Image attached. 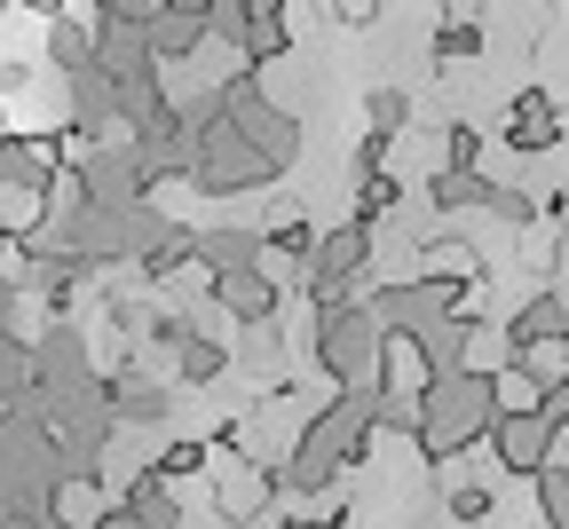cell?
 I'll list each match as a JSON object with an SVG mask.
<instances>
[{"label":"cell","instance_id":"obj_1","mask_svg":"<svg viewBox=\"0 0 569 529\" xmlns=\"http://www.w3.org/2000/svg\"><path fill=\"white\" fill-rule=\"evenodd\" d=\"M309 356L332 371L340 396H380L388 388V325L372 317V300H332V309H317Z\"/></svg>","mask_w":569,"mask_h":529},{"label":"cell","instance_id":"obj_2","mask_svg":"<svg viewBox=\"0 0 569 529\" xmlns=\"http://www.w3.org/2000/svg\"><path fill=\"white\" fill-rule=\"evenodd\" d=\"M498 427V388L482 380V371H459V380H436L419 396V450L436 467H451L459 450H475L482 435Z\"/></svg>","mask_w":569,"mask_h":529},{"label":"cell","instance_id":"obj_3","mask_svg":"<svg viewBox=\"0 0 569 529\" xmlns=\"http://www.w3.org/2000/svg\"><path fill=\"white\" fill-rule=\"evenodd\" d=\"M190 127H198V159H190V182L198 190H213V198H230V190H261L277 167L261 159V150L230 127V111H222V88H213L198 111H190Z\"/></svg>","mask_w":569,"mask_h":529},{"label":"cell","instance_id":"obj_4","mask_svg":"<svg viewBox=\"0 0 569 529\" xmlns=\"http://www.w3.org/2000/svg\"><path fill=\"white\" fill-rule=\"evenodd\" d=\"M459 309H467V285H459V277H396V285L372 292V317H380L388 332H436V325H451Z\"/></svg>","mask_w":569,"mask_h":529},{"label":"cell","instance_id":"obj_5","mask_svg":"<svg viewBox=\"0 0 569 529\" xmlns=\"http://www.w3.org/2000/svg\"><path fill=\"white\" fill-rule=\"evenodd\" d=\"M222 111H230V127L261 150V159L284 174V167H293V142H301V127H293V111H277L261 88H253V71H246V80H222Z\"/></svg>","mask_w":569,"mask_h":529},{"label":"cell","instance_id":"obj_6","mask_svg":"<svg viewBox=\"0 0 569 529\" xmlns=\"http://www.w3.org/2000/svg\"><path fill=\"white\" fill-rule=\"evenodd\" d=\"M213 32H222L246 63H277L293 48V24H284L277 0H222V9H213Z\"/></svg>","mask_w":569,"mask_h":529},{"label":"cell","instance_id":"obj_7","mask_svg":"<svg viewBox=\"0 0 569 529\" xmlns=\"http://www.w3.org/2000/svg\"><path fill=\"white\" fill-rule=\"evenodd\" d=\"M372 261V230L365 221H340V230H325L317 261H309V292H317V309H332V300H348V285L365 277Z\"/></svg>","mask_w":569,"mask_h":529},{"label":"cell","instance_id":"obj_8","mask_svg":"<svg viewBox=\"0 0 569 529\" xmlns=\"http://www.w3.org/2000/svg\"><path fill=\"white\" fill-rule=\"evenodd\" d=\"M490 450H498V475H546L553 467V419L546 411H522V419H498L490 427Z\"/></svg>","mask_w":569,"mask_h":529},{"label":"cell","instance_id":"obj_9","mask_svg":"<svg viewBox=\"0 0 569 529\" xmlns=\"http://www.w3.org/2000/svg\"><path fill=\"white\" fill-rule=\"evenodd\" d=\"M507 150H522V159L561 150V103L546 88H515V103H507Z\"/></svg>","mask_w":569,"mask_h":529},{"label":"cell","instance_id":"obj_10","mask_svg":"<svg viewBox=\"0 0 569 529\" xmlns=\"http://www.w3.org/2000/svg\"><path fill=\"white\" fill-rule=\"evenodd\" d=\"M213 498H222V513L230 521H246V513H261L269 498H277V467H253V459H238V450H213Z\"/></svg>","mask_w":569,"mask_h":529},{"label":"cell","instance_id":"obj_11","mask_svg":"<svg viewBox=\"0 0 569 529\" xmlns=\"http://www.w3.org/2000/svg\"><path fill=\"white\" fill-rule=\"evenodd\" d=\"M206 32H213V0H159V9H151V56L159 63L190 56Z\"/></svg>","mask_w":569,"mask_h":529},{"label":"cell","instance_id":"obj_12","mask_svg":"<svg viewBox=\"0 0 569 529\" xmlns=\"http://www.w3.org/2000/svg\"><path fill=\"white\" fill-rule=\"evenodd\" d=\"M561 340H569V300H561V292L522 300V309H515V325H507L515 363H522V356H546V348H561Z\"/></svg>","mask_w":569,"mask_h":529},{"label":"cell","instance_id":"obj_13","mask_svg":"<svg viewBox=\"0 0 569 529\" xmlns=\"http://www.w3.org/2000/svg\"><path fill=\"white\" fill-rule=\"evenodd\" d=\"M277 292H284V285H277L269 269H230V277H213V309L261 332V325L277 317Z\"/></svg>","mask_w":569,"mask_h":529},{"label":"cell","instance_id":"obj_14","mask_svg":"<svg viewBox=\"0 0 569 529\" xmlns=\"http://www.w3.org/2000/svg\"><path fill=\"white\" fill-rule=\"evenodd\" d=\"M167 403H174V396H167L159 380H142L134 363H119L111 380H103V411H111L119 427H159V419H167Z\"/></svg>","mask_w":569,"mask_h":529},{"label":"cell","instance_id":"obj_15","mask_svg":"<svg viewBox=\"0 0 569 529\" xmlns=\"http://www.w3.org/2000/svg\"><path fill=\"white\" fill-rule=\"evenodd\" d=\"M119 506L142 521V529H182V506H174V482H159L151 467H142V475H127L119 482Z\"/></svg>","mask_w":569,"mask_h":529},{"label":"cell","instance_id":"obj_16","mask_svg":"<svg viewBox=\"0 0 569 529\" xmlns=\"http://www.w3.org/2000/svg\"><path fill=\"white\" fill-rule=\"evenodd\" d=\"M206 459H213V442H167V450H159V459H151V475H159V482H174V490H182V482H190V475H213V467H206Z\"/></svg>","mask_w":569,"mask_h":529},{"label":"cell","instance_id":"obj_17","mask_svg":"<svg viewBox=\"0 0 569 529\" xmlns=\"http://www.w3.org/2000/svg\"><path fill=\"white\" fill-rule=\"evenodd\" d=\"M174 371H182V380H190V388H206V380H222V371H230V348L198 332V340H190V348L174 356Z\"/></svg>","mask_w":569,"mask_h":529},{"label":"cell","instance_id":"obj_18","mask_svg":"<svg viewBox=\"0 0 569 529\" xmlns=\"http://www.w3.org/2000/svg\"><path fill=\"white\" fill-rule=\"evenodd\" d=\"M427 190H436V213H451V206H490L498 182H482V174H436Z\"/></svg>","mask_w":569,"mask_h":529},{"label":"cell","instance_id":"obj_19","mask_svg":"<svg viewBox=\"0 0 569 529\" xmlns=\"http://www.w3.org/2000/svg\"><path fill=\"white\" fill-rule=\"evenodd\" d=\"M475 48H482V24H475V17H467V9H459V17H443V24H436V56H443V63H467V56H475Z\"/></svg>","mask_w":569,"mask_h":529},{"label":"cell","instance_id":"obj_20","mask_svg":"<svg viewBox=\"0 0 569 529\" xmlns=\"http://www.w3.org/2000/svg\"><path fill=\"white\" fill-rule=\"evenodd\" d=\"M403 119H411V96H403V88H372V96H365V127H372V134H388V142H396V127H403Z\"/></svg>","mask_w":569,"mask_h":529},{"label":"cell","instance_id":"obj_21","mask_svg":"<svg viewBox=\"0 0 569 529\" xmlns=\"http://www.w3.org/2000/svg\"><path fill=\"white\" fill-rule=\"evenodd\" d=\"M427 269H451L459 285H475V277H482V253L459 246V238H436V246H427Z\"/></svg>","mask_w":569,"mask_h":529},{"label":"cell","instance_id":"obj_22","mask_svg":"<svg viewBox=\"0 0 569 529\" xmlns=\"http://www.w3.org/2000/svg\"><path fill=\"white\" fill-rule=\"evenodd\" d=\"M388 206H396V174H372V182H356V213L348 221H365V230H372Z\"/></svg>","mask_w":569,"mask_h":529},{"label":"cell","instance_id":"obj_23","mask_svg":"<svg viewBox=\"0 0 569 529\" xmlns=\"http://www.w3.org/2000/svg\"><path fill=\"white\" fill-rule=\"evenodd\" d=\"M475 159H482V134L475 127H451L443 134V174H475Z\"/></svg>","mask_w":569,"mask_h":529},{"label":"cell","instance_id":"obj_24","mask_svg":"<svg viewBox=\"0 0 569 529\" xmlns=\"http://www.w3.org/2000/svg\"><path fill=\"white\" fill-rule=\"evenodd\" d=\"M482 213H498V221H507V230H530V221H538L530 190H490V206H482Z\"/></svg>","mask_w":569,"mask_h":529},{"label":"cell","instance_id":"obj_25","mask_svg":"<svg viewBox=\"0 0 569 529\" xmlns=\"http://www.w3.org/2000/svg\"><path fill=\"white\" fill-rule=\"evenodd\" d=\"M451 513H459V521H490V490H482V482H459V490H451Z\"/></svg>","mask_w":569,"mask_h":529},{"label":"cell","instance_id":"obj_26","mask_svg":"<svg viewBox=\"0 0 569 529\" xmlns=\"http://www.w3.org/2000/svg\"><path fill=\"white\" fill-rule=\"evenodd\" d=\"M96 529H142V521H134V513H127V506H111V513H103V521H96Z\"/></svg>","mask_w":569,"mask_h":529}]
</instances>
